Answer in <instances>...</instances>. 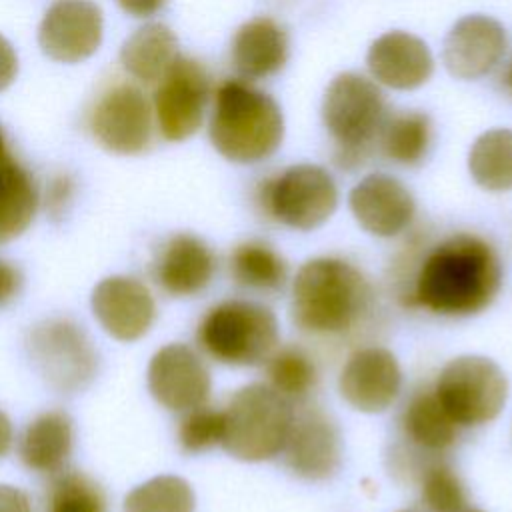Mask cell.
<instances>
[{"mask_svg": "<svg viewBox=\"0 0 512 512\" xmlns=\"http://www.w3.org/2000/svg\"><path fill=\"white\" fill-rule=\"evenodd\" d=\"M502 284L496 250L476 234H452L422 258L412 300L442 316H472L492 304Z\"/></svg>", "mask_w": 512, "mask_h": 512, "instance_id": "cell-1", "label": "cell"}, {"mask_svg": "<svg viewBox=\"0 0 512 512\" xmlns=\"http://www.w3.org/2000/svg\"><path fill=\"white\" fill-rule=\"evenodd\" d=\"M370 306V282L342 258H312L300 266L292 282V320L304 332H348Z\"/></svg>", "mask_w": 512, "mask_h": 512, "instance_id": "cell-2", "label": "cell"}, {"mask_svg": "<svg viewBox=\"0 0 512 512\" xmlns=\"http://www.w3.org/2000/svg\"><path fill=\"white\" fill-rule=\"evenodd\" d=\"M208 134L214 148L238 164L272 156L284 138V118L276 100L244 78L218 84Z\"/></svg>", "mask_w": 512, "mask_h": 512, "instance_id": "cell-3", "label": "cell"}, {"mask_svg": "<svg viewBox=\"0 0 512 512\" xmlns=\"http://www.w3.org/2000/svg\"><path fill=\"white\" fill-rule=\"evenodd\" d=\"M322 120L334 140L336 164L356 168L370 156L386 122L384 94L366 76L338 74L326 88Z\"/></svg>", "mask_w": 512, "mask_h": 512, "instance_id": "cell-4", "label": "cell"}, {"mask_svg": "<svg viewBox=\"0 0 512 512\" xmlns=\"http://www.w3.org/2000/svg\"><path fill=\"white\" fill-rule=\"evenodd\" d=\"M274 312L252 300H224L212 306L196 330L198 346L226 366H258L278 346Z\"/></svg>", "mask_w": 512, "mask_h": 512, "instance_id": "cell-5", "label": "cell"}, {"mask_svg": "<svg viewBox=\"0 0 512 512\" xmlns=\"http://www.w3.org/2000/svg\"><path fill=\"white\" fill-rule=\"evenodd\" d=\"M222 414L220 446L244 462H262L282 454L294 420L292 402L260 382L240 388Z\"/></svg>", "mask_w": 512, "mask_h": 512, "instance_id": "cell-6", "label": "cell"}, {"mask_svg": "<svg viewBox=\"0 0 512 512\" xmlns=\"http://www.w3.org/2000/svg\"><path fill=\"white\" fill-rule=\"evenodd\" d=\"M256 204L288 228L312 230L334 214L338 188L322 166L294 164L258 184Z\"/></svg>", "mask_w": 512, "mask_h": 512, "instance_id": "cell-7", "label": "cell"}, {"mask_svg": "<svg viewBox=\"0 0 512 512\" xmlns=\"http://www.w3.org/2000/svg\"><path fill=\"white\" fill-rule=\"evenodd\" d=\"M434 392L458 426H478L494 420L504 408L508 380L494 360L466 354L442 368Z\"/></svg>", "mask_w": 512, "mask_h": 512, "instance_id": "cell-8", "label": "cell"}, {"mask_svg": "<svg viewBox=\"0 0 512 512\" xmlns=\"http://www.w3.org/2000/svg\"><path fill=\"white\" fill-rule=\"evenodd\" d=\"M30 356L40 374L58 390L82 388L96 370V352L86 334L70 320H44L32 328Z\"/></svg>", "mask_w": 512, "mask_h": 512, "instance_id": "cell-9", "label": "cell"}, {"mask_svg": "<svg viewBox=\"0 0 512 512\" xmlns=\"http://www.w3.org/2000/svg\"><path fill=\"white\" fill-rule=\"evenodd\" d=\"M208 96L210 78L204 66L178 54L154 92V112L162 136L172 142L192 136L202 126Z\"/></svg>", "mask_w": 512, "mask_h": 512, "instance_id": "cell-10", "label": "cell"}, {"mask_svg": "<svg viewBox=\"0 0 512 512\" xmlns=\"http://www.w3.org/2000/svg\"><path fill=\"white\" fill-rule=\"evenodd\" d=\"M90 126L106 150L138 154L152 140V110L142 90L132 84H120L98 100Z\"/></svg>", "mask_w": 512, "mask_h": 512, "instance_id": "cell-11", "label": "cell"}, {"mask_svg": "<svg viewBox=\"0 0 512 512\" xmlns=\"http://www.w3.org/2000/svg\"><path fill=\"white\" fill-rule=\"evenodd\" d=\"M210 388L204 360L186 344L160 348L148 364V390L168 410L186 412L206 404Z\"/></svg>", "mask_w": 512, "mask_h": 512, "instance_id": "cell-12", "label": "cell"}, {"mask_svg": "<svg viewBox=\"0 0 512 512\" xmlns=\"http://www.w3.org/2000/svg\"><path fill=\"white\" fill-rule=\"evenodd\" d=\"M288 468L306 480H326L336 474L342 460L338 426L318 408L294 412L284 448Z\"/></svg>", "mask_w": 512, "mask_h": 512, "instance_id": "cell-13", "label": "cell"}, {"mask_svg": "<svg viewBox=\"0 0 512 512\" xmlns=\"http://www.w3.org/2000/svg\"><path fill=\"white\" fill-rule=\"evenodd\" d=\"M102 40V12L90 0H56L44 14L38 42L58 62H80L92 56Z\"/></svg>", "mask_w": 512, "mask_h": 512, "instance_id": "cell-14", "label": "cell"}, {"mask_svg": "<svg viewBox=\"0 0 512 512\" xmlns=\"http://www.w3.org/2000/svg\"><path fill=\"white\" fill-rule=\"evenodd\" d=\"M342 398L360 412L376 414L392 406L402 388V370L396 356L380 346L360 348L340 372Z\"/></svg>", "mask_w": 512, "mask_h": 512, "instance_id": "cell-15", "label": "cell"}, {"mask_svg": "<svg viewBox=\"0 0 512 512\" xmlns=\"http://www.w3.org/2000/svg\"><path fill=\"white\" fill-rule=\"evenodd\" d=\"M506 52V32L498 20L484 14L460 18L444 40L442 58L448 72L476 80L492 72Z\"/></svg>", "mask_w": 512, "mask_h": 512, "instance_id": "cell-16", "label": "cell"}, {"mask_svg": "<svg viewBox=\"0 0 512 512\" xmlns=\"http://www.w3.org/2000/svg\"><path fill=\"white\" fill-rule=\"evenodd\" d=\"M92 312L102 328L116 340H138L156 316L148 286L130 276L104 278L92 292Z\"/></svg>", "mask_w": 512, "mask_h": 512, "instance_id": "cell-17", "label": "cell"}, {"mask_svg": "<svg viewBox=\"0 0 512 512\" xmlns=\"http://www.w3.org/2000/svg\"><path fill=\"white\" fill-rule=\"evenodd\" d=\"M348 204L356 222L380 238H392L404 232L416 214V202L410 190L388 174L364 176L350 190Z\"/></svg>", "mask_w": 512, "mask_h": 512, "instance_id": "cell-18", "label": "cell"}, {"mask_svg": "<svg viewBox=\"0 0 512 512\" xmlns=\"http://www.w3.org/2000/svg\"><path fill=\"white\" fill-rule=\"evenodd\" d=\"M216 258L208 244L188 232L170 236L154 256L156 284L170 296H196L214 276Z\"/></svg>", "mask_w": 512, "mask_h": 512, "instance_id": "cell-19", "label": "cell"}, {"mask_svg": "<svg viewBox=\"0 0 512 512\" xmlns=\"http://www.w3.org/2000/svg\"><path fill=\"white\" fill-rule=\"evenodd\" d=\"M366 64L374 80L394 90H414L434 70V58L426 42L404 30L378 36L366 54Z\"/></svg>", "mask_w": 512, "mask_h": 512, "instance_id": "cell-20", "label": "cell"}, {"mask_svg": "<svg viewBox=\"0 0 512 512\" xmlns=\"http://www.w3.org/2000/svg\"><path fill=\"white\" fill-rule=\"evenodd\" d=\"M286 28L270 16L244 22L232 38V64L244 80H262L278 74L288 60Z\"/></svg>", "mask_w": 512, "mask_h": 512, "instance_id": "cell-21", "label": "cell"}, {"mask_svg": "<svg viewBox=\"0 0 512 512\" xmlns=\"http://www.w3.org/2000/svg\"><path fill=\"white\" fill-rule=\"evenodd\" d=\"M72 452V422L68 414L50 410L36 416L18 440L22 464L38 474H56L64 470Z\"/></svg>", "mask_w": 512, "mask_h": 512, "instance_id": "cell-22", "label": "cell"}, {"mask_svg": "<svg viewBox=\"0 0 512 512\" xmlns=\"http://www.w3.org/2000/svg\"><path fill=\"white\" fill-rule=\"evenodd\" d=\"M400 426L414 446L426 452H442L458 438V424L440 404L434 390H418L404 404Z\"/></svg>", "mask_w": 512, "mask_h": 512, "instance_id": "cell-23", "label": "cell"}, {"mask_svg": "<svg viewBox=\"0 0 512 512\" xmlns=\"http://www.w3.org/2000/svg\"><path fill=\"white\" fill-rule=\"evenodd\" d=\"M38 208L32 174L8 152L0 158V244L20 236Z\"/></svg>", "mask_w": 512, "mask_h": 512, "instance_id": "cell-24", "label": "cell"}, {"mask_svg": "<svg viewBox=\"0 0 512 512\" xmlns=\"http://www.w3.org/2000/svg\"><path fill=\"white\" fill-rule=\"evenodd\" d=\"M178 58L174 32L158 22L138 28L122 46V66L142 82H156Z\"/></svg>", "mask_w": 512, "mask_h": 512, "instance_id": "cell-25", "label": "cell"}, {"mask_svg": "<svg viewBox=\"0 0 512 512\" xmlns=\"http://www.w3.org/2000/svg\"><path fill=\"white\" fill-rule=\"evenodd\" d=\"M474 182L490 192L512 188V130L494 128L480 134L468 154Z\"/></svg>", "mask_w": 512, "mask_h": 512, "instance_id": "cell-26", "label": "cell"}, {"mask_svg": "<svg viewBox=\"0 0 512 512\" xmlns=\"http://www.w3.org/2000/svg\"><path fill=\"white\" fill-rule=\"evenodd\" d=\"M230 272L240 286L260 292L280 290L288 280L286 260L262 240L236 246L230 256Z\"/></svg>", "mask_w": 512, "mask_h": 512, "instance_id": "cell-27", "label": "cell"}, {"mask_svg": "<svg viewBox=\"0 0 512 512\" xmlns=\"http://www.w3.org/2000/svg\"><path fill=\"white\" fill-rule=\"evenodd\" d=\"M432 140V124L428 114L418 110L398 112L392 118H386L378 144L382 154L402 166H414L418 164Z\"/></svg>", "mask_w": 512, "mask_h": 512, "instance_id": "cell-28", "label": "cell"}, {"mask_svg": "<svg viewBox=\"0 0 512 512\" xmlns=\"http://www.w3.org/2000/svg\"><path fill=\"white\" fill-rule=\"evenodd\" d=\"M266 376L268 386L290 402L306 398L318 382L316 364L296 346L274 350L266 360Z\"/></svg>", "mask_w": 512, "mask_h": 512, "instance_id": "cell-29", "label": "cell"}, {"mask_svg": "<svg viewBox=\"0 0 512 512\" xmlns=\"http://www.w3.org/2000/svg\"><path fill=\"white\" fill-rule=\"evenodd\" d=\"M44 512H106V498L90 476L60 470L52 474L46 488Z\"/></svg>", "mask_w": 512, "mask_h": 512, "instance_id": "cell-30", "label": "cell"}, {"mask_svg": "<svg viewBox=\"0 0 512 512\" xmlns=\"http://www.w3.org/2000/svg\"><path fill=\"white\" fill-rule=\"evenodd\" d=\"M194 506V490L180 476L150 478L124 500V512H194Z\"/></svg>", "mask_w": 512, "mask_h": 512, "instance_id": "cell-31", "label": "cell"}, {"mask_svg": "<svg viewBox=\"0 0 512 512\" xmlns=\"http://www.w3.org/2000/svg\"><path fill=\"white\" fill-rule=\"evenodd\" d=\"M420 492L430 512H460L468 504L460 476L446 462H430L422 470Z\"/></svg>", "mask_w": 512, "mask_h": 512, "instance_id": "cell-32", "label": "cell"}, {"mask_svg": "<svg viewBox=\"0 0 512 512\" xmlns=\"http://www.w3.org/2000/svg\"><path fill=\"white\" fill-rule=\"evenodd\" d=\"M224 414L212 406H196L186 410L178 426V442L184 452L198 454L222 442Z\"/></svg>", "mask_w": 512, "mask_h": 512, "instance_id": "cell-33", "label": "cell"}, {"mask_svg": "<svg viewBox=\"0 0 512 512\" xmlns=\"http://www.w3.org/2000/svg\"><path fill=\"white\" fill-rule=\"evenodd\" d=\"M20 288H22L20 270L10 262L0 260V308L6 306L10 300H14Z\"/></svg>", "mask_w": 512, "mask_h": 512, "instance_id": "cell-34", "label": "cell"}, {"mask_svg": "<svg viewBox=\"0 0 512 512\" xmlns=\"http://www.w3.org/2000/svg\"><path fill=\"white\" fill-rule=\"evenodd\" d=\"M0 512H32L30 498L16 486L0 484Z\"/></svg>", "mask_w": 512, "mask_h": 512, "instance_id": "cell-35", "label": "cell"}, {"mask_svg": "<svg viewBox=\"0 0 512 512\" xmlns=\"http://www.w3.org/2000/svg\"><path fill=\"white\" fill-rule=\"evenodd\" d=\"M18 72V58L12 44L0 36V92L8 88Z\"/></svg>", "mask_w": 512, "mask_h": 512, "instance_id": "cell-36", "label": "cell"}, {"mask_svg": "<svg viewBox=\"0 0 512 512\" xmlns=\"http://www.w3.org/2000/svg\"><path fill=\"white\" fill-rule=\"evenodd\" d=\"M166 0H118V4L132 16L136 18H144V16H152L156 14Z\"/></svg>", "mask_w": 512, "mask_h": 512, "instance_id": "cell-37", "label": "cell"}, {"mask_svg": "<svg viewBox=\"0 0 512 512\" xmlns=\"http://www.w3.org/2000/svg\"><path fill=\"white\" fill-rule=\"evenodd\" d=\"M10 446H12V424L8 416L0 410V458L8 454Z\"/></svg>", "mask_w": 512, "mask_h": 512, "instance_id": "cell-38", "label": "cell"}, {"mask_svg": "<svg viewBox=\"0 0 512 512\" xmlns=\"http://www.w3.org/2000/svg\"><path fill=\"white\" fill-rule=\"evenodd\" d=\"M500 86H502V90L512 98V56L508 58V62L504 64V68H502V72H500Z\"/></svg>", "mask_w": 512, "mask_h": 512, "instance_id": "cell-39", "label": "cell"}, {"mask_svg": "<svg viewBox=\"0 0 512 512\" xmlns=\"http://www.w3.org/2000/svg\"><path fill=\"white\" fill-rule=\"evenodd\" d=\"M6 154L4 150V132H2V126H0V158Z\"/></svg>", "mask_w": 512, "mask_h": 512, "instance_id": "cell-40", "label": "cell"}, {"mask_svg": "<svg viewBox=\"0 0 512 512\" xmlns=\"http://www.w3.org/2000/svg\"><path fill=\"white\" fill-rule=\"evenodd\" d=\"M460 512H482V510H478V508H468V506H466V508H462Z\"/></svg>", "mask_w": 512, "mask_h": 512, "instance_id": "cell-41", "label": "cell"}, {"mask_svg": "<svg viewBox=\"0 0 512 512\" xmlns=\"http://www.w3.org/2000/svg\"><path fill=\"white\" fill-rule=\"evenodd\" d=\"M400 512H412V510H400Z\"/></svg>", "mask_w": 512, "mask_h": 512, "instance_id": "cell-42", "label": "cell"}]
</instances>
